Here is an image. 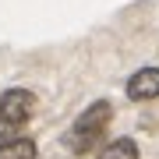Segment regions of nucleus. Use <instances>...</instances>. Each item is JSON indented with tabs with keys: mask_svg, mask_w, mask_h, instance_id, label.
I'll return each mask as SVG.
<instances>
[{
	"mask_svg": "<svg viewBox=\"0 0 159 159\" xmlns=\"http://www.w3.org/2000/svg\"><path fill=\"white\" fill-rule=\"evenodd\" d=\"M106 120H110V102H92L85 113L74 120V127L67 131V148L71 152H89V148L99 142Z\"/></svg>",
	"mask_w": 159,
	"mask_h": 159,
	"instance_id": "1",
	"label": "nucleus"
},
{
	"mask_svg": "<svg viewBox=\"0 0 159 159\" xmlns=\"http://www.w3.org/2000/svg\"><path fill=\"white\" fill-rule=\"evenodd\" d=\"M35 110V96L29 89H7L0 96V120L4 124H25Z\"/></svg>",
	"mask_w": 159,
	"mask_h": 159,
	"instance_id": "2",
	"label": "nucleus"
},
{
	"mask_svg": "<svg viewBox=\"0 0 159 159\" xmlns=\"http://www.w3.org/2000/svg\"><path fill=\"white\" fill-rule=\"evenodd\" d=\"M156 96H159V67H142L127 78V99L145 102V99H156Z\"/></svg>",
	"mask_w": 159,
	"mask_h": 159,
	"instance_id": "3",
	"label": "nucleus"
},
{
	"mask_svg": "<svg viewBox=\"0 0 159 159\" xmlns=\"http://www.w3.org/2000/svg\"><path fill=\"white\" fill-rule=\"evenodd\" d=\"M0 159H35V142H32V138L0 142Z\"/></svg>",
	"mask_w": 159,
	"mask_h": 159,
	"instance_id": "4",
	"label": "nucleus"
},
{
	"mask_svg": "<svg viewBox=\"0 0 159 159\" xmlns=\"http://www.w3.org/2000/svg\"><path fill=\"white\" fill-rule=\"evenodd\" d=\"M96 159H138V145L131 142V138H117V142H110L106 148H99Z\"/></svg>",
	"mask_w": 159,
	"mask_h": 159,
	"instance_id": "5",
	"label": "nucleus"
}]
</instances>
